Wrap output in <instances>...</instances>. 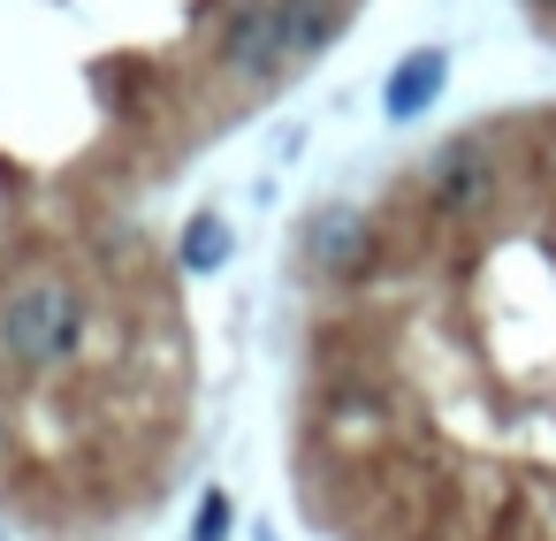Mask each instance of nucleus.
Instances as JSON below:
<instances>
[{
    "label": "nucleus",
    "mask_w": 556,
    "mask_h": 541,
    "mask_svg": "<svg viewBox=\"0 0 556 541\" xmlns=\"http://www.w3.org/2000/svg\"><path fill=\"white\" fill-rule=\"evenodd\" d=\"M343 24V0H237L222 24V70L244 85H267L298 62H313Z\"/></svg>",
    "instance_id": "nucleus-1"
},
{
    "label": "nucleus",
    "mask_w": 556,
    "mask_h": 541,
    "mask_svg": "<svg viewBox=\"0 0 556 541\" xmlns=\"http://www.w3.org/2000/svg\"><path fill=\"white\" fill-rule=\"evenodd\" d=\"M77 336H85V298L70 282H54V275L24 282L9 305H0V351H9V366H24V374L62 366L77 351Z\"/></svg>",
    "instance_id": "nucleus-2"
},
{
    "label": "nucleus",
    "mask_w": 556,
    "mask_h": 541,
    "mask_svg": "<svg viewBox=\"0 0 556 541\" xmlns=\"http://www.w3.org/2000/svg\"><path fill=\"white\" fill-rule=\"evenodd\" d=\"M495 184H503V168H495V153H488L480 138H450V146L427 161V199H434V214H450V222L488 214V206H495Z\"/></svg>",
    "instance_id": "nucleus-3"
},
{
    "label": "nucleus",
    "mask_w": 556,
    "mask_h": 541,
    "mask_svg": "<svg viewBox=\"0 0 556 541\" xmlns=\"http://www.w3.org/2000/svg\"><path fill=\"white\" fill-rule=\"evenodd\" d=\"M305 260H313V275H328V282L366 275V267H374V222H366L358 206H320V214L305 222Z\"/></svg>",
    "instance_id": "nucleus-4"
},
{
    "label": "nucleus",
    "mask_w": 556,
    "mask_h": 541,
    "mask_svg": "<svg viewBox=\"0 0 556 541\" xmlns=\"http://www.w3.org/2000/svg\"><path fill=\"white\" fill-rule=\"evenodd\" d=\"M442 85H450V54H442V47H419V54H404V62L389 70L381 115H389V123H419V115L442 100Z\"/></svg>",
    "instance_id": "nucleus-5"
},
{
    "label": "nucleus",
    "mask_w": 556,
    "mask_h": 541,
    "mask_svg": "<svg viewBox=\"0 0 556 541\" xmlns=\"http://www.w3.org/2000/svg\"><path fill=\"white\" fill-rule=\"evenodd\" d=\"M229 244H237V237H229L222 214H191V229H184V267H191V275H214V267L229 260Z\"/></svg>",
    "instance_id": "nucleus-6"
},
{
    "label": "nucleus",
    "mask_w": 556,
    "mask_h": 541,
    "mask_svg": "<svg viewBox=\"0 0 556 541\" xmlns=\"http://www.w3.org/2000/svg\"><path fill=\"white\" fill-rule=\"evenodd\" d=\"M229 518H237V511H229V495H222V488H206V503H199V526H191V541H222V533H229Z\"/></svg>",
    "instance_id": "nucleus-7"
},
{
    "label": "nucleus",
    "mask_w": 556,
    "mask_h": 541,
    "mask_svg": "<svg viewBox=\"0 0 556 541\" xmlns=\"http://www.w3.org/2000/svg\"><path fill=\"white\" fill-rule=\"evenodd\" d=\"M541 9H556V0H541Z\"/></svg>",
    "instance_id": "nucleus-8"
}]
</instances>
